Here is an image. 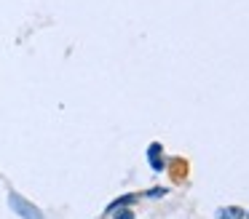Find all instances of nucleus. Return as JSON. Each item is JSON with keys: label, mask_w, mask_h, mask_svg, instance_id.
Here are the masks:
<instances>
[{"label": "nucleus", "mask_w": 249, "mask_h": 219, "mask_svg": "<svg viewBox=\"0 0 249 219\" xmlns=\"http://www.w3.org/2000/svg\"><path fill=\"white\" fill-rule=\"evenodd\" d=\"M217 219H244V208H238V206L220 208V211H217Z\"/></svg>", "instance_id": "f03ea898"}, {"label": "nucleus", "mask_w": 249, "mask_h": 219, "mask_svg": "<svg viewBox=\"0 0 249 219\" xmlns=\"http://www.w3.org/2000/svg\"><path fill=\"white\" fill-rule=\"evenodd\" d=\"M158 152H161V144H150V152H147V155H150V166L156 171H161L163 163H161V158H158Z\"/></svg>", "instance_id": "7ed1b4c3"}, {"label": "nucleus", "mask_w": 249, "mask_h": 219, "mask_svg": "<svg viewBox=\"0 0 249 219\" xmlns=\"http://www.w3.org/2000/svg\"><path fill=\"white\" fill-rule=\"evenodd\" d=\"M115 219H134V214H131L129 208H121V211L115 208Z\"/></svg>", "instance_id": "20e7f679"}, {"label": "nucleus", "mask_w": 249, "mask_h": 219, "mask_svg": "<svg viewBox=\"0 0 249 219\" xmlns=\"http://www.w3.org/2000/svg\"><path fill=\"white\" fill-rule=\"evenodd\" d=\"M8 206L14 208V214H19L22 219H43V214H40V208H35L30 201H24L22 195H17V192H8Z\"/></svg>", "instance_id": "f257e3e1"}]
</instances>
